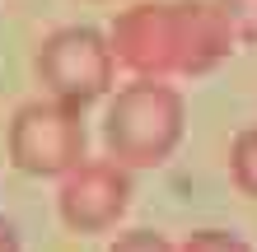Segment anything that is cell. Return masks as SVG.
<instances>
[{"label":"cell","instance_id":"cell-1","mask_svg":"<svg viewBox=\"0 0 257 252\" xmlns=\"http://www.w3.org/2000/svg\"><path fill=\"white\" fill-rule=\"evenodd\" d=\"M183 140V94L164 80H136L117 89L103 117L108 159L122 168H155Z\"/></svg>","mask_w":257,"mask_h":252},{"label":"cell","instance_id":"cell-2","mask_svg":"<svg viewBox=\"0 0 257 252\" xmlns=\"http://www.w3.org/2000/svg\"><path fill=\"white\" fill-rule=\"evenodd\" d=\"M112 42L98 33V28H56V33L42 38V47L33 56V70L42 89L66 103V108H84V103H94L108 94L112 84Z\"/></svg>","mask_w":257,"mask_h":252},{"label":"cell","instance_id":"cell-3","mask_svg":"<svg viewBox=\"0 0 257 252\" xmlns=\"http://www.w3.org/2000/svg\"><path fill=\"white\" fill-rule=\"evenodd\" d=\"M10 159L28 177H66L84 164V122L80 108L56 98L24 103L10 122Z\"/></svg>","mask_w":257,"mask_h":252},{"label":"cell","instance_id":"cell-4","mask_svg":"<svg viewBox=\"0 0 257 252\" xmlns=\"http://www.w3.org/2000/svg\"><path fill=\"white\" fill-rule=\"evenodd\" d=\"M112 56L136 80L183 75V0H136L112 19Z\"/></svg>","mask_w":257,"mask_h":252},{"label":"cell","instance_id":"cell-5","mask_svg":"<svg viewBox=\"0 0 257 252\" xmlns=\"http://www.w3.org/2000/svg\"><path fill=\"white\" fill-rule=\"evenodd\" d=\"M126 201H131V177H126L122 164H112V159H84L75 173L61 177V191H56L61 219L75 233L112 229L117 219L126 215Z\"/></svg>","mask_w":257,"mask_h":252},{"label":"cell","instance_id":"cell-6","mask_svg":"<svg viewBox=\"0 0 257 252\" xmlns=\"http://www.w3.org/2000/svg\"><path fill=\"white\" fill-rule=\"evenodd\" d=\"M234 28L215 0H183V75H206L234 52Z\"/></svg>","mask_w":257,"mask_h":252},{"label":"cell","instance_id":"cell-7","mask_svg":"<svg viewBox=\"0 0 257 252\" xmlns=\"http://www.w3.org/2000/svg\"><path fill=\"white\" fill-rule=\"evenodd\" d=\"M229 173L238 191H248V196H257V126H243L234 136V150H229Z\"/></svg>","mask_w":257,"mask_h":252},{"label":"cell","instance_id":"cell-8","mask_svg":"<svg viewBox=\"0 0 257 252\" xmlns=\"http://www.w3.org/2000/svg\"><path fill=\"white\" fill-rule=\"evenodd\" d=\"M178 252H252L238 233H224V229H196L187 233L183 243H178Z\"/></svg>","mask_w":257,"mask_h":252},{"label":"cell","instance_id":"cell-9","mask_svg":"<svg viewBox=\"0 0 257 252\" xmlns=\"http://www.w3.org/2000/svg\"><path fill=\"white\" fill-rule=\"evenodd\" d=\"M238 42H257V0H215Z\"/></svg>","mask_w":257,"mask_h":252},{"label":"cell","instance_id":"cell-10","mask_svg":"<svg viewBox=\"0 0 257 252\" xmlns=\"http://www.w3.org/2000/svg\"><path fill=\"white\" fill-rule=\"evenodd\" d=\"M108 252H178L164 233H155V229H131V233H122Z\"/></svg>","mask_w":257,"mask_h":252},{"label":"cell","instance_id":"cell-11","mask_svg":"<svg viewBox=\"0 0 257 252\" xmlns=\"http://www.w3.org/2000/svg\"><path fill=\"white\" fill-rule=\"evenodd\" d=\"M0 252H19V229L0 215Z\"/></svg>","mask_w":257,"mask_h":252}]
</instances>
